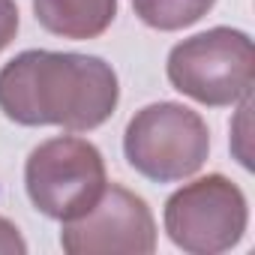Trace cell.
<instances>
[{
	"label": "cell",
	"instance_id": "1",
	"mask_svg": "<svg viewBox=\"0 0 255 255\" xmlns=\"http://www.w3.org/2000/svg\"><path fill=\"white\" fill-rule=\"evenodd\" d=\"M120 102L111 63L96 54L30 48L0 69V111L21 126L90 132Z\"/></svg>",
	"mask_w": 255,
	"mask_h": 255
},
{
	"label": "cell",
	"instance_id": "2",
	"mask_svg": "<svg viewBox=\"0 0 255 255\" xmlns=\"http://www.w3.org/2000/svg\"><path fill=\"white\" fill-rule=\"evenodd\" d=\"M123 153L141 177L177 183L207 162L210 129L198 111L180 102H153L129 120L123 132Z\"/></svg>",
	"mask_w": 255,
	"mask_h": 255
},
{
	"label": "cell",
	"instance_id": "3",
	"mask_svg": "<svg viewBox=\"0 0 255 255\" xmlns=\"http://www.w3.org/2000/svg\"><path fill=\"white\" fill-rule=\"evenodd\" d=\"M165 72L171 87L183 96L210 108H225L249 96L255 81V48L243 30L210 27L177 42Z\"/></svg>",
	"mask_w": 255,
	"mask_h": 255
},
{
	"label": "cell",
	"instance_id": "4",
	"mask_svg": "<svg viewBox=\"0 0 255 255\" xmlns=\"http://www.w3.org/2000/svg\"><path fill=\"white\" fill-rule=\"evenodd\" d=\"M24 186L39 213L69 222L87 213L108 186L105 159L96 144L78 135H57L30 150Z\"/></svg>",
	"mask_w": 255,
	"mask_h": 255
},
{
	"label": "cell",
	"instance_id": "5",
	"mask_svg": "<svg viewBox=\"0 0 255 255\" xmlns=\"http://www.w3.org/2000/svg\"><path fill=\"white\" fill-rule=\"evenodd\" d=\"M171 243L189 255H219L234 249L249 225L243 189L225 174H207L180 186L162 213Z\"/></svg>",
	"mask_w": 255,
	"mask_h": 255
},
{
	"label": "cell",
	"instance_id": "6",
	"mask_svg": "<svg viewBox=\"0 0 255 255\" xmlns=\"http://www.w3.org/2000/svg\"><path fill=\"white\" fill-rule=\"evenodd\" d=\"M60 246L69 255H150L156 219L141 195L108 183L87 213L63 222Z\"/></svg>",
	"mask_w": 255,
	"mask_h": 255
},
{
	"label": "cell",
	"instance_id": "7",
	"mask_svg": "<svg viewBox=\"0 0 255 255\" xmlns=\"http://www.w3.org/2000/svg\"><path fill=\"white\" fill-rule=\"evenodd\" d=\"M36 21L63 39H96L102 36L114 15L117 0H33Z\"/></svg>",
	"mask_w": 255,
	"mask_h": 255
},
{
	"label": "cell",
	"instance_id": "8",
	"mask_svg": "<svg viewBox=\"0 0 255 255\" xmlns=\"http://www.w3.org/2000/svg\"><path fill=\"white\" fill-rule=\"evenodd\" d=\"M216 0H132L135 15L153 30H183L201 21Z\"/></svg>",
	"mask_w": 255,
	"mask_h": 255
},
{
	"label": "cell",
	"instance_id": "9",
	"mask_svg": "<svg viewBox=\"0 0 255 255\" xmlns=\"http://www.w3.org/2000/svg\"><path fill=\"white\" fill-rule=\"evenodd\" d=\"M18 33V6L15 0H0V51Z\"/></svg>",
	"mask_w": 255,
	"mask_h": 255
},
{
	"label": "cell",
	"instance_id": "10",
	"mask_svg": "<svg viewBox=\"0 0 255 255\" xmlns=\"http://www.w3.org/2000/svg\"><path fill=\"white\" fill-rule=\"evenodd\" d=\"M24 252H27V243L18 234V228L0 216V255H24Z\"/></svg>",
	"mask_w": 255,
	"mask_h": 255
}]
</instances>
